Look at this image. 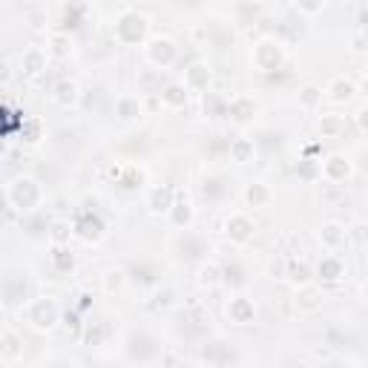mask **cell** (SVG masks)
<instances>
[{
    "label": "cell",
    "mask_w": 368,
    "mask_h": 368,
    "mask_svg": "<svg viewBox=\"0 0 368 368\" xmlns=\"http://www.w3.org/2000/svg\"><path fill=\"white\" fill-rule=\"evenodd\" d=\"M150 32V21L139 12H127L115 21V41L124 44V46H135V44H144V37Z\"/></svg>",
    "instance_id": "6da1fadb"
},
{
    "label": "cell",
    "mask_w": 368,
    "mask_h": 368,
    "mask_svg": "<svg viewBox=\"0 0 368 368\" xmlns=\"http://www.w3.org/2000/svg\"><path fill=\"white\" fill-rule=\"evenodd\" d=\"M9 202L17 210H32L37 202H41V187H37L35 179L24 176V179H15L9 184Z\"/></svg>",
    "instance_id": "7a4b0ae2"
},
{
    "label": "cell",
    "mask_w": 368,
    "mask_h": 368,
    "mask_svg": "<svg viewBox=\"0 0 368 368\" xmlns=\"http://www.w3.org/2000/svg\"><path fill=\"white\" fill-rule=\"evenodd\" d=\"M282 61H285V52H282V46L277 41L256 44V49H254V67L259 72H277L282 67Z\"/></svg>",
    "instance_id": "3957f363"
},
{
    "label": "cell",
    "mask_w": 368,
    "mask_h": 368,
    "mask_svg": "<svg viewBox=\"0 0 368 368\" xmlns=\"http://www.w3.org/2000/svg\"><path fill=\"white\" fill-rule=\"evenodd\" d=\"M176 58H179V46L170 41V37H156V41H150L147 44V61L152 67H173L176 64Z\"/></svg>",
    "instance_id": "277c9868"
},
{
    "label": "cell",
    "mask_w": 368,
    "mask_h": 368,
    "mask_svg": "<svg viewBox=\"0 0 368 368\" xmlns=\"http://www.w3.org/2000/svg\"><path fill=\"white\" fill-rule=\"evenodd\" d=\"M75 236H81L84 242H98L104 236V222L98 213H92V210H84L78 213V219H75Z\"/></svg>",
    "instance_id": "5b68a950"
},
{
    "label": "cell",
    "mask_w": 368,
    "mask_h": 368,
    "mask_svg": "<svg viewBox=\"0 0 368 368\" xmlns=\"http://www.w3.org/2000/svg\"><path fill=\"white\" fill-rule=\"evenodd\" d=\"M210 81H213V69L207 64H202V61L190 64L184 69V87L190 92H207L210 89Z\"/></svg>",
    "instance_id": "8992f818"
},
{
    "label": "cell",
    "mask_w": 368,
    "mask_h": 368,
    "mask_svg": "<svg viewBox=\"0 0 368 368\" xmlns=\"http://www.w3.org/2000/svg\"><path fill=\"white\" fill-rule=\"evenodd\" d=\"M254 219H247L245 213H234L227 222H225V234H227V239L230 242H236V245H242V242H247L250 236H254Z\"/></svg>",
    "instance_id": "52a82bcc"
},
{
    "label": "cell",
    "mask_w": 368,
    "mask_h": 368,
    "mask_svg": "<svg viewBox=\"0 0 368 368\" xmlns=\"http://www.w3.org/2000/svg\"><path fill=\"white\" fill-rule=\"evenodd\" d=\"M29 322L35 328H52L58 322V308L52 299H35L29 305Z\"/></svg>",
    "instance_id": "ba28073f"
},
{
    "label": "cell",
    "mask_w": 368,
    "mask_h": 368,
    "mask_svg": "<svg viewBox=\"0 0 368 368\" xmlns=\"http://www.w3.org/2000/svg\"><path fill=\"white\" fill-rule=\"evenodd\" d=\"M176 196H179V193L173 190L170 184H159V187H152V190H150V196H147V207H150V213H156V216H161V213H170V207L176 204Z\"/></svg>",
    "instance_id": "9c48e42d"
},
{
    "label": "cell",
    "mask_w": 368,
    "mask_h": 368,
    "mask_svg": "<svg viewBox=\"0 0 368 368\" xmlns=\"http://www.w3.org/2000/svg\"><path fill=\"white\" fill-rule=\"evenodd\" d=\"M256 317V308L247 297H234L227 302V319L234 325H250Z\"/></svg>",
    "instance_id": "30bf717a"
},
{
    "label": "cell",
    "mask_w": 368,
    "mask_h": 368,
    "mask_svg": "<svg viewBox=\"0 0 368 368\" xmlns=\"http://www.w3.org/2000/svg\"><path fill=\"white\" fill-rule=\"evenodd\" d=\"M351 170L354 167L345 156H328V161L322 164V176L328 182H334V184H342V182L351 179Z\"/></svg>",
    "instance_id": "8fae6325"
},
{
    "label": "cell",
    "mask_w": 368,
    "mask_h": 368,
    "mask_svg": "<svg viewBox=\"0 0 368 368\" xmlns=\"http://www.w3.org/2000/svg\"><path fill=\"white\" fill-rule=\"evenodd\" d=\"M345 239H348V227L340 225V222H328L319 230V242H322L325 250H337L340 245H345Z\"/></svg>",
    "instance_id": "7c38bea8"
},
{
    "label": "cell",
    "mask_w": 368,
    "mask_h": 368,
    "mask_svg": "<svg viewBox=\"0 0 368 368\" xmlns=\"http://www.w3.org/2000/svg\"><path fill=\"white\" fill-rule=\"evenodd\" d=\"M170 225L179 227V230H187L193 225V204L187 202V196H176V204L170 207Z\"/></svg>",
    "instance_id": "4fadbf2b"
},
{
    "label": "cell",
    "mask_w": 368,
    "mask_h": 368,
    "mask_svg": "<svg viewBox=\"0 0 368 368\" xmlns=\"http://www.w3.org/2000/svg\"><path fill=\"white\" fill-rule=\"evenodd\" d=\"M161 104L167 107V109H184L187 107V98H190V89L184 87V84H167L164 89H161Z\"/></svg>",
    "instance_id": "5bb4252c"
},
{
    "label": "cell",
    "mask_w": 368,
    "mask_h": 368,
    "mask_svg": "<svg viewBox=\"0 0 368 368\" xmlns=\"http://www.w3.org/2000/svg\"><path fill=\"white\" fill-rule=\"evenodd\" d=\"M328 98H331L334 104H348L357 95V87H354V81L351 78H334L331 84H328Z\"/></svg>",
    "instance_id": "9a60e30c"
},
{
    "label": "cell",
    "mask_w": 368,
    "mask_h": 368,
    "mask_svg": "<svg viewBox=\"0 0 368 368\" xmlns=\"http://www.w3.org/2000/svg\"><path fill=\"white\" fill-rule=\"evenodd\" d=\"M317 127L322 139H345V132H348V121L342 115H322Z\"/></svg>",
    "instance_id": "2e32d148"
},
{
    "label": "cell",
    "mask_w": 368,
    "mask_h": 368,
    "mask_svg": "<svg viewBox=\"0 0 368 368\" xmlns=\"http://www.w3.org/2000/svg\"><path fill=\"white\" fill-rule=\"evenodd\" d=\"M342 277H345L342 259H337V256H322V262L317 265V279H322V282H340Z\"/></svg>",
    "instance_id": "e0dca14e"
},
{
    "label": "cell",
    "mask_w": 368,
    "mask_h": 368,
    "mask_svg": "<svg viewBox=\"0 0 368 368\" xmlns=\"http://www.w3.org/2000/svg\"><path fill=\"white\" fill-rule=\"evenodd\" d=\"M254 152H256L254 141H250V139H245V135H239V139H234V141H230V147H227V156H230V161H236V164H247V161H254Z\"/></svg>",
    "instance_id": "ac0fdd59"
},
{
    "label": "cell",
    "mask_w": 368,
    "mask_h": 368,
    "mask_svg": "<svg viewBox=\"0 0 368 368\" xmlns=\"http://www.w3.org/2000/svg\"><path fill=\"white\" fill-rule=\"evenodd\" d=\"M270 199H274V193H270V187L262 184V182H250V184L245 187V202H247L250 207L262 210V207L270 204Z\"/></svg>",
    "instance_id": "d6986e66"
},
{
    "label": "cell",
    "mask_w": 368,
    "mask_h": 368,
    "mask_svg": "<svg viewBox=\"0 0 368 368\" xmlns=\"http://www.w3.org/2000/svg\"><path fill=\"white\" fill-rule=\"evenodd\" d=\"M52 95H55V101L61 104V107H75V104H78V98H81V89H78V84H75V81L64 78V81L55 84Z\"/></svg>",
    "instance_id": "ffe728a7"
},
{
    "label": "cell",
    "mask_w": 368,
    "mask_h": 368,
    "mask_svg": "<svg viewBox=\"0 0 368 368\" xmlns=\"http://www.w3.org/2000/svg\"><path fill=\"white\" fill-rule=\"evenodd\" d=\"M21 69H24V75H41L46 69V52L37 49V46L26 49L21 58Z\"/></svg>",
    "instance_id": "44dd1931"
},
{
    "label": "cell",
    "mask_w": 368,
    "mask_h": 368,
    "mask_svg": "<svg viewBox=\"0 0 368 368\" xmlns=\"http://www.w3.org/2000/svg\"><path fill=\"white\" fill-rule=\"evenodd\" d=\"M164 87L167 84L161 81L159 69H141L139 72V92H144V95H161Z\"/></svg>",
    "instance_id": "7402d4cb"
},
{
    "label": "cell",
    "mask_w": 368,
    "mask_h": 368,
    "mask_svg": "<svg viewBox=\"0 0 368 368\" xmlns=\"http://www.w3.org/2000/svg\"><path fill=\"white\" fill-rule=\"evenodd\" d=\"M115 115H119L121 121H132L141 115V101L132 98V95H121V98H115Z\"/></svg>",
    "instance_id": "603a6c76"
},
{
    "label": "cell",
    "mask_w": 368,
    "mask_h": 368,
    "mask_svg": "<svg viewBox=\"0 0 368 368\" xmlns=\"http://www.w3.org/2000/svg\"><path fill=\"white\" fill-rule=\"evenodd\" d=\"M52 265H55V270H61V274H69V270L75 268L72 250L64 247V245H55V250H52Z\"/></svg>",
    "instance_id": "cb8c5ba5"
},
{
    "label": "cell",
    "mask_w": 368,
    "mask_h": 368,
    "mask_svg": "<svg viewBox=\"0 0 368 368\" xmlns=\"http://www.w3.org/2000/svg\"><path fill=\"white\" fill-rule=\"evenodd\" d=\"M254 109H256V104L250 101V98H245V95H239V98H234V101H230V107H227V112L234 115L236 121H247L250 115H254Z\"/></svg>",
    "instance_id": "d4e9b609"
},
{
    "label": "cell",
    "mask_w": 368,
    "mask_h": 368,
    "mask_svg": "<svg viewBox=\"0 0 368 368\" xmlns=\"http://www.w3.org/2000/svg\"><path fill=\"white\" fill-rule=\"evenodd\" d=\"M227 360H230V354L225 351L222 342H210V345L202 348V362H207V365H222Z\"/></svg>",
    "instance_id": "484cf974"
},
{
    "label": "cell",
    "mask_w": 368,
    "mask_h": 368,
    "mask_svg": "<svg viewBox=\"0 0 368 368\" xmlns=\"http://www.w3.org/2000/svg\"><path fill=\"white\" fill-rule=\"evenodd\" d=\"M322 104V89L317 87V84H305L302 89H299V107L302 109H314V107H319Z\"/></svg>",
    "instance_id": "4316f807"
},
{
    "label": "cell",
    "mask_w": 368,
    "mask_h": 368,
    "mask_svg": "<svg viewBox=\"0 0 368 368\" xmlns=\"http://www.w3.org/2000/svg\"><path fill=\"white\" fill-rule=\"evenodd\" d=\"M311 268H308L305 262H290L288 265V279L294 282V285H299V288H305L308 282H311Z\"/></svg>",
    "instance_id": "83f0119b"
},
{
    "label": "cell",
    "mask_w": 368,
    "mask_h": 368,
    "mask_svg": "<svg viewBox=\"0 0 368 368\" xmlns=\"http://www.w3.org/2000/svg\"><path fill=\"white\" fill-rule=\"evenodd\" d=\"M222 274H225V270H222L219 265L207 262V265H202V268H199V285H202V288H213V285H219V282H222Z\"/></svg>",
    "instance_id": "f1b7e54d"
},
{
    "label": "cell",
    "mask_w": 368,
    "mask_h": 368,
    "mask_svg": "<svg viewBox=\"0 0 368 368\" xmlns=\"http://www.w3.org/2000/svg\"><path fill=\"white\" fill-rule=\"evenodd\" d=\"M115 184H121L124 190H139V187L144 184V173H141L139 167H135V164H130V167L121 173V179L115 182Z\"/></svg>",
    "instance_id": "f546056e"
},
{
    "label": "cell",
    "mask_w": 368,
    "mask_h": 368,
    "mask_svg": "<svg viewBox=\"0 0 368 368\" xmlns=\"http://www.w3.org/2000/svg\"><path fill=\"white\" fill-rule=\"evenodd\" d=\"M21 135H24L26 144H37V141H41V121H37V119H24Z\"/></svg>",
    "instance_id": "4dcf8cb0"
},
{
    "label": "cell",
    "mask_w": 368,
    "mask_h": 368,
    "mask_svg": "<svg viewBox=\"0 0 368 368\" xmlns=\"http://www.w3.org/2000/svg\"><path fill=\"white\" fill-rule=\"evenodd\" d=\"M348 239H351L357 247H365L368 245V225L365 222L351 225V227H348Z\"/></svg>",
    "instance_id": "1f68e13d"
},
{
    "label": "cell",
    "mask_w": 368,
    "mask_h": 368,
    "mask_svg": "<svg viewBox=\"0 0 368 368\" xmlns=\"http://www.w3.org/2000/svg\"><path fill=\"white\" fill-rule=\"evenodd\" d=\"M294 6L302 12V15H319L325 0H294Z\"/></svg>",
    "instance_id": "d6a6232c"
},
{
    "label": "cell",
    "mask_w": 368,
    "mask_h": 368,
    "mask_svg": "<svg viewBox=\"0 0 368 368\" xmlns=\"http://www.w3.org/2000/svg\"><path fill=\"white\" fill-rule=\"evenodd\" d=\"M104 285H107L109 294H112V290H121V285H124V274H121V270H109V274L104 277Z\"/></svg>",
    "instance_id": "836d02e7"
},
{
    "label": "cell",
    "mask_w": 368,
    "mask_h": 368,
    "mask_svg": "<svg viewBox=\"0 0 368 368\" xmlns=\"http://www.w3.org/2000/svg\"><path fill=\"white\" fill-rule=\"evenodd\" d=\"M222 193H225L222 179H210V182H204V196H207V199H219Z\"/></svg>",
    "instance_id": "e575fe53"
},
{
    "label": "cell",
    "mask_w": 368,
    "mask_h": 368,
    "mask_svg": "<svg viewBox=\"0 0 368 368\" xmlns=\"http://www.w3.org/2000/svg\"><path fill=\"white\" fill-rule=\"evenodd\" d=\"M87 342H89V345H101V342H104V325L87 328Z\"/></svg>",
    "instance_id": "d590c367"
},
{
    "label": "cell",
    "mask_w": 368,
    "mask_h": 368,
    "mask_svg": "<svg viewBox=\"0 0 368 368\" xmlns=\"http://www.w3.org/2000/svg\"><path fill=\"white\" fill-rule=\"evenodd\" d=\"M299 299H302L305 308H317V305H319V294H317V290H302Z\"/></svg>",
    "instance_id": "8d00e7d4"
},
{
    "label": "cell",
    "mask_w": 368,
    "mask_h": 368,
    "mask_svg": "<svg viewBox=\"0 0 368 368\" xmlns=\"http://www.w3.org/2000/svg\"><path fill=\"white\" fill-rule=\"evenodd\" d=\"M225 279L234 282V285H242V282H245V279H242V270H239L236 265H234V268H225Z\"/></svg>",
    "instance_id": "74e56055"
},
{
    "label": "cell",
    "mask_w": 368,
    "mask_h": 368,
    "mask_svg": "<svg viewBox=\"0 0 368 368\" xmlns=\"http://www.w3.org/2000/svg\"><path fill=\"white\" fill-rule=\"evenodd\" d=\"M52 46H55L58 55H67V37H64V35H55V37H52Z\"/></svg>",
    "instance_id": "f35d334b"
},
{
    "label": "cell",
    "mask_w": 368,
    "mask_h": 368,
    "mask_svg": "<svg viewBox=\"0 0 368 368\" xmlns=\"http://www.w3.org/2000/svg\"><path fill=\"white\" fill-rule=\"evenodd\" d=\"M357 127H360L362 132H368V107H362V109L357 112Z\"/></svg>",
    "instance_id": "ab89813d"
},
{
    "label": "cell",
    "mask_w": 368,
    "mask_h": 368,
    "mask_svg": "<svg viewBox=\"0 0 368 368\" xmlns=\"http://www.w3.org/2000/svg\"><path fill=\"white\" fill-rule=\"evenodd\" d=\"M52 239H55L58 245H61V242L67 239V225H55V234H52Z\"/></svg>",
    "instance_id": "60d3db41"
},
{
    "label": "cell",
    "mask_w": 368,
    "mask_h": 368,
    "mask_svg": "<svg viewBox=\"0 0 368 368\" xmlns=\"http://www.w3.org/2000/svg\"><path fill=\"white\" fill-rule=\"evenodd\" d=\"M357 92L362 95V98H368V75H365V78L360 81V87H357Z\"/></svg>",
    "instance_id": "b9f144b4"
},
{
    "label": "cell",
    "mask_w": 368,
    "mask_h": 368,
    "mask_svg": "<svg viewBox=\"0 0 368 368\" xmlns=\"http://www.w3.org/2000/svg\"><path fill=\"white\" fill-rule=\"evenodd\" d=\"M362 37H365V44H368V26H365V29H362Z\"/></svg>",
    "instance_id": "7bdbcfd3"
},
{
    "label": "cell",
    "mask_w": 368,
    "mask_h": 368,
    "mask_svg": "<svg viewBox=\"0 0 368 368\" xmlns=\"http://www.w3.org/2000/svg\"><path fill=\"white\" fill-rule=\"evenodd\" d=\"M362 290H365V299H368V282H365V288H362Z\"/></svg>",
    "instance_id": "ee69618b"
},
{
    "label": "cell",
    "mask_w": 368,
    "mask_h": 368,
    "mask_svg": "<svg viewBox=\"0 0 368 368\" xmlns=\"http://www.w3.org/2000/svg\"><path fill=\"white\" fill-rule=\"evenodd\" d=\"M254 3H262V0H254Z\"/></svg>",
    "instance_id": "f6af8a7d"
}]
</instances>
